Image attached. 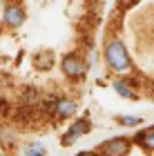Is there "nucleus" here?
<instances>
[{"label": "nucleus", "mask_w": 154, "mask_h": 156, "mask_svg": "<svg viewBox=\"0 0 154 156\" xmlns=\"http://www.w3.org/2000/svg\"><path fill=\"white\" fill-rule=\"evenodd\" d=\"M63 72H65L67 76H72V78H81V76H85L87 65L78 58V56L69 54V56H65V58H63Z\"/></svg>", "instance_id": "nucleus-2"}, {"label": "nucleus", "mask_w": 154, "mask_h": 156, "mask_svg": "<svg viewBox=\"0 0 154 156\" xmlns=\"http://www.w3.org/2000/svg\"><path fill=\"white\" fill-rule=\"evenodd\" d=\"M74 112H76V103H72V101H56V105H54L56 118H67Z\"/></svg>", "instance_id": "nucleus-6"}, {"label": "nucleus", "mask_w": 154, "mask_h": 156, "mask_svg": "<svg viewBox=\"0 0 154 156\" xmlns=\"http://www.w3.org/2000/svg\"><path fill=\"white\" fill-rule=\"evenodd\" d=\"M49 62H52V56H49V54H45V58L40 60L38 65H40V67H49Z\"/></svg>", "instance_id": "nucleus-11"}, {"label": "nucleus", "mask_w": 154, "mask_h": 156, "mask_svg": "<svg viewBox=\"0 0 154 156\" xmlns=\"http://www.w3.org/2000/svg\"><path fill=\"white\" fill-rule=\"evenodd\" d=\"M130 152V140L127 138H114L105 145V156H125Z\"/></svg>", "instance_id": "nucleus-3"}, {"label": "nucleus", "mask_w": 154, "mask_h": 156, "mask_svg": "<svg viewBox=\"0 0 154 156\" xmlns=\"http://www.w3.org/2000/svg\"><path fill=\"white\" fill-rule=\"evenodd\" d=\"M136 140H138V145H141V147H145V150H154V127L141 132L136 136Z\"/></svg>", "instance_id": "nucleus-7"}, {"label": "nucleus", "mask_w": 154, "mask_h": 156, "mask_svg": "<svg viewBox=\"0 0 154 156\" xmlns=\"http://www.w3.org/2000/svg\"><path fill=\"white\" fill-rule=\"evenodd\" d=\"M105 60H107V65L109 67H114L116 72H130V58H127V51H125V47H123V42L121 40H112L107 42V47H105Z\"/></svg>", "instance_id": "nucleus-1"}, {"label": "nucleus", "mask_w": 154, "mask_h": 156, "mask_svg": "<svg viewBox=\"0 0 154 156\" xmlns=\"http://www.w3.org/2000/svg\"><path fill=\"white\" fill-rule=\"evenodd\" d=\"M125 125H136L138 123V118H134V116H125V118H121Z\"/></svg>", "instance_id": "nucleus-10"}, {"label": "nucleus", "mask_w": 154, "mask_h": 156, "mask_svg": "<svg viewBox=\"0 0 154 156\" xmlns=\"http://www.w3.org/2000/svg\"><path fill=\"white\" fill-rule=\"evenodd\" d=\"M78 156H96V154H92V152H85V154H78Z\"/></svg>", "instance_id": "nucleus-12"}, {"label": "nucleus", "mask_w": 154, "mask_h": 156, "mask_svg": "<svg viewBox=\"0 0 154 156\" xmlns=\"http://www.w3.org/2000/svg\"><path fill=\"white\" fill-rule=\"evenodd\" d=\"M123 2H125V5H132V2H136V0H123Z\"/></svg>", "instance_id": "nucleus-13"}, {"label": "nucleus", "mask_w": 154, "mask_h": 156, "mask_svg": "<svg viewBox=\"0 0 154 156\" xmlns=\"http://www.w3.org/2000/svg\"><path fill=\"white\" fill-rule=\"evenodd\" d=\"M87 129H89V123H87V120H78V123H74L72 127H69L67 136L63 138V145H72V140L78 138V136H83Z\"/></svg>", "instance_id": "nucleus-5"}, {"label": "nucleus", "mask_w": 154, "mask_h": 156, "mask_svg": "<svg viewBox=\"0 0 154 156\" xmlns=\"http://www.w3.org/2000/svg\"><path fill=\"white\" fill-rule=\"evenodd\" d=\"M27 156H45V150H43V145H38V143H34L29 150H27Z\"/></svg>", "instance_id": "nucleus-9"}, {"label": "nucleus", "mask_w": 154, "mask_h": 156, "mask_svg": "<svg viewBox=\"0 0 154 156\" xmlns=\"http://www.w3.org/2000/svg\"><path fill=\"white\" fill-rule=\"evenodd\" d=\"M23 20H25V11L20 9L18 5H9V7H7V11H5V23L9 25V27L23 25Z\"/></svg>", "instance_id": "nucleus-4"}, {"label": "nucleus", "mask_w": 154, "mask_h": 156, "mask_svg": "<svg viewBox=\"0 0 154 156\" xmlns=\"http://www.w3.org/2000/svg\"><path fill=\"white\" fill-rule=\"evenodd\" d=\"M114 89H116V94L118 96H123V98H134V91L130 89V85H125V83H114Z\"/></svg>", "instance_id": "nucleus-8"}]
</instances>
